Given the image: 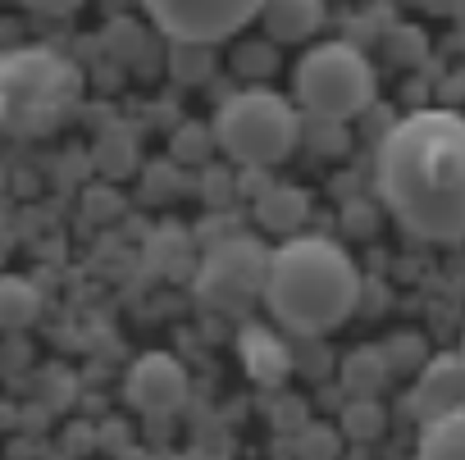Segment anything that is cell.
Here are the masks:
<instances>
[{
    "label": "cell",
    "mask_w": 465,
    "mask_h": 460,
    "mask_svg": "<svg viewBox=\"0 0 465 460\" xmlns=\"http://www.w3.org/2000/svg\"><path fill=\"white\" fill-rule=\"evenodd\" d=\"M383 210L424 242L465 238V114L415 110L388 128L374 155Z\"/></svg>",
    "instance_id": "cell-1"
},
{
    "label": "cell",
    "mask_w": 465,
    "mask_h": 460,
    "mask_svg": "<svg viewBox=\"0 0 465 460\" xmlns=\"http://www.w3.org/2000/svg\"><path fill=\"white\" fill-rule=\"evenodd\" d=\"M361 288L365 283L356 260L333 238L297 233L279 251H270V274L261 297L288 333L320 338L333 333L361 306Z\"/></svg>",
    "instance_id": "cell-2"
},
{
    "label": "cell",
    "mask_w": 465,
    "mask_h": 460,
    "mask_svg": "<svg viewBox=\"0 0 465 460\" xmlns=\"http://www.w3.org/2000/svg\"><path fill=\"white\" fill-rule=\"evenodd\" d=\"M83 101V73L74 60L46 46L0 51V132L46 137Z\"/></svg>",
    "instance_id": "cell-3"
},
{
    "label": "cell",
    "mask_w": 465,
    "mask_h": 460,
    "mask_svg": "<svg viewBox=\"0 0 465 460\" xmlns=\"http://www.w3.org/2000/svg\"><path fill=\"white\" fill-rule=\"evenodd\" d=\"M214 137L238 164L270 169L292 155V146L302 137V114L288 96H279L270 87H247L219 105Z\"/></svg>",
    "instance_id": "cell-4"
},
{
    "label": "cell",
    "mask_w": 465,
    "mask_h": 460,
    "mask_svg": "<svg viewBox=\"0 0 465 460\" xmlns=\"http://www.w3.org/2000/svg\"><path fill=\"white\" fill-rule=\"evenodd\" d=\"M374 101V69L347 42H324L297 64V105L324 123H347Z\"/></svg>",
    "instance_id": "cell-5"
},
{
    "label": "cell",
    "mask_w": 465,
    "mask_h": 460,
    "mask_svg": "<svg viewBox=\"0 0 465 460\" xmlns=\"http://www.w3.org/2000/svg\"><path fill=\"white\" fill-rule=\"evenodd\" d=\"M270 251L256 238H228L196 265V297L214 310H247L265 292Z\"/></svg>",
    "instance_id": "cell-6"
},
{
    "label": "cell",
    "mask_w": 465,
    "mask_h": 460,
    "mask_svg": "<svg viewBox=\"0 0 465 460\" xmlns=\"http://www.w3.org/2000/svg\"><path fill=\"white\" fill-rule=\"evenodd\" d=\"M151 24L178 46H214L232 33H242L265 0H142Z\"/></svg>",
    "instance_id": "cell-7"
},
{
    "label": "cell",
    "mask_w": 465,
    "mask_h": 460,
    "mask_svg": "<svg viewBox=\"0 0 465 460\" xmlns=\"http://www.w3.org/2000/svg\"><path fill=\"white\" fill-rule=\"evenodd\" d=\"M128 401L142 410V415H173L183 410L187 392H192V378L183 369L178 356L169 351H146L133 369H128V383H124Z\"/></svg>",
    "instance_id": "cell-8"
},
{
    "label": "cell",
    "mask_w": 465,
    "mask_h": 460,
    "mask_svg": "<svg viewBox=\"0 0 465 460\" xmlns=\"http://www.w3.org/2000/svg\"><path fill=\"white\" fill-rule=\"evenodd\" d=\"M411 410L420 424L442 419L451 410H465V356L460 351H438L420 369L415 392H411Z\"/></svg>",
    "instance_id": "cell-9"
},
{
    "label": "cell",
    "mask_w": 465,
    "mask_h": 460,
    "mask_svg": "<svg viewBox=\"0 0 465 460\" xmlns=\"http://www.w3.org/2000/svg\"><path fill=\"white\" fill-rule=\"evenodd\" d=\"M238 351H242V365H247V374L256 383H283L288 369H292V351H288V342L274 328H261V324L247 328L238 338Z\"/></svg>",
    "instance_id": "cell-10"
},
{
    "label": "cell",
    "mask_w": 465,
    "mask_h": 460,
    "mask_svg": "<svg viewBox=\"0 0 465 460\" xmlns=\"http://www.w3.org/2000/svg\"><path fill=\"white\" fill-rule=\"evenodd\" d=\"M261 19L274 42H306L324 24V0H265Z\"/></svg>",
    "instance_id": "cell-11"
},
{
    "label": "cell",
    "mask_w": 465,
    "mask_h": 460,
    "mask_svg": "<svg viewBox=\"0 0 465 460\" xmlns=\"http://www.w3.org/2000/svg\"><path fill=\"white\" fill-rule=\"evenodd\" d=\"M256 214H261V223H265V228H274V233H288V238H297L302 219L311 214V196H306L302 187H288V182H279V187H265V191H261V201H256Z\"/></svg>",
    "instance_id": "cell-12"
},
{
    "label": "cell",
    "mask_w": 465,
    "mask_h": 460,
    "mask_svg": "<svg viewBox=\"0 0 465 460\" xmlns=\"http://www.w3.org/2000/svg\"><path fill=\"white\" fill-rule=\"evenodd\" d=\"M42 319V288L24 274H0V328H28Z\"/></svg>",
    "instance_id": "cell-13"
},
{
    "label": "cell",
    "mask_w": 465,
    "mask_h": 460,
    "mask_svg": "<svg viewBox=\"0 0 465 460\" xmlns=\"http://www.w3.org/2000/svg\"><path fill=\"white\" fill-rule=\"evenodd\" d=\"M415 455L420 460H465V410H451L442 419L420 424Z\"/></svg>",
    "instance_id": "cell-14"
},
{
    "label": "cell",
    "mask_w": 465,
    "mask_h": 460,
    "mask_svg": "<svg viewBox=\"0 0 465 460\" xmlns=\"http://www.w3.org/2000/svg\"><path fill=\"white\" fill-rule=\"evenodd\" d=\"M342 383H347L356 396H374V392L388 383V351H379V347H356V351L342 360Z\"/></svg>",
    "instance_id": "cell-15"
},
{
    "label": "cell",
    "mask_w": 465,
    "mask_h": 460,
    "mask_svg": "<svg viewBox=\"0 0 465 460\" xmlns=\"http://www.w3.org/2000/svg\"><path fill=\"white\" fill-rule=\"evenodd\" d=\"M342 428H347L351 437H374V433L383 428L379 401H374V396H356V401L347 406V415H342Z\"/></svg>",
    "instance_id": "cell-16"
},
{
    "label": "cell",
    "mask_w": 465,
    "mask_h": 460,
    "mask_svg": "<svg viewBox=\"0 0 465 460\" xmlns=\"http://www.w3.org/2000/svg\"><path fill=\"white\" fill-rule=\"evenodd\" d=\"M297 451H302V460H333L338 455V433L329 424H311V428H302Z\"/></svg>",
    "instance_id": "cell-17"
},
{
    "label": "cell",
    "mask_w": 465,
    "mask_h": 460,
    "mask_svg": "<svg viewBox=\"0 0 465 460\" xmlns=\"http://www.w3.org/2000/svg\"><path fill=\"white\" fill-rule=\"evenodd\" d=\"M374 210L370 205H347V228H356V233H374Z\"/></svg>",
    "instance_id": "cell-18"
},
{
    "label": "cell",
    "mask_w": 465,
    "mask_h": 460,
    "mask_svg": "<svg viewBox=\"0 0 465 460\" xmlns=\"http://www.w3.org/2000/svg\"><path fill=\"white\" fill-rule=\"evenodd\" d=\"M28 10H42V15H64V10H78L83 0H24Z\"/></svg>",
    "instance_id": "cell-19"
},
{
    "label": "cell",
    "mask_w": 465,
    "mask_h": 460,
    "mask_svg": "<svg viewBox=\"0 0 465 460\" xmlns=\"http://www.w3.org/2000/svg\"><path fill=\"white\" fill-rule=\"evenodd\" d=\"M460 356H465V351H460Z\"/></svg>",
    "instance_id": "cell-20"
}]
</instances>
